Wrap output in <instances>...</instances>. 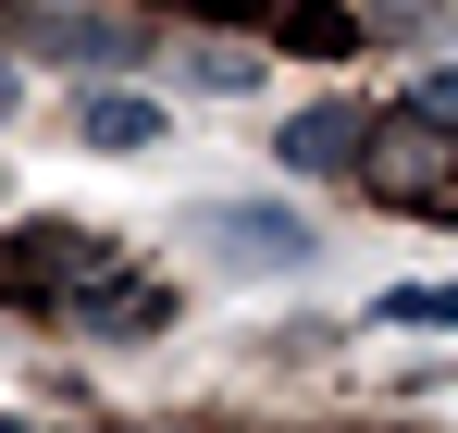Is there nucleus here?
I'll return each instance as SVG.
<instances>
[{
  "label": "nucleus",
  "instance_id": "nucleus-2",
  "mask_svg": "<svg viewBox=\"0 0 458 433\" xmlns=\"http://www.w3.org/2000/svg\"><path fill=\"white\" fill-rule=\"evenodd\" d=\"M99 273H112L99 235H75V223H25L13 260H0V297H87Z\"/></svg>",
  "mask_w": 458,
  "mask_h": 433
},
{
  "label": "nucleus",
  "instance_id": "nucleus-11",
  "mask_svg": "<svg viewBox=\"0 0 458 433\" xmlns=\"http://www.w3.org/2000/svg\"><path fill=\"white\" fill-rule=\"evenodd\" d=\"M13 99H25V74H13V63H0V112H13Z\"/></svg>",
  "mask_w": 458,
  "mask_h": 433
},
{
  "label": "nucleus",
  "instance_id": "nucleus-9",
  "mask_svg": "<svg viewBox=\"0 0 458 433\" xmlns=\"http://www.w3.org/2000/svg\"><path fill=\"white\" fill-rule=\"evenodd\" d=\"M421 112H434V124H458V74H421Z\"/></svg>",
  "mask_w": 458,
  "mask_h": 433
},
{
  "label": "nucleus",
  "instance_id": "nucleus-6",
  "mask_svg": "<svg viewBox=\"0 0 458 433\" xmlns=\"http://www.w3.org/2000/svg\"><path fill=\"white\" fill-rule=\"evenodd\" d=\"M75 322H87V335H137V322H161V297H149V285H87Z\"/></svg>",
  "mask_w": 458,
  "mask_h": 433
},
{
  "label": "nucleus",
  "instance_id": "nucleus-3",
  "mask_svg": "<svg viewBox=\"0 0 458 433\" xmlns=\"http://www.w3.org/2000/svg\"><path fill=\"white\" fill-rule=\"evenodd\" d=\"M199 235L224 248L235 273H298V260H310V223L273 211V199H211V211H199Z\"/></svg>",
  "mask_w": 458,
  "mask_h": 433
},
{
  "label": "nucleus",
  "instance_id": "nucleus-4",
  "mask_svg": "<svg viewBox=\"0 0 458 433\" xmlns=\"http://www.w3.org/2000/svg\"><path fill=\"white\" fill-rule=\"evenodd\" d=\"M360 149H372V124H360L347 99H322V112H298V124H285V174H347Z\"/></svg>",
  "mask_w": 458,
  "mask_h": 433
},
{
  "label": "nucleus",
  "instance_id": "nucleus-10",
  "mask_svg": "<svg viewBox=\"0 0 458 433\" xmlns=\"http://www.w3.org/2000/svg\"><path fill=\"white\" fill-rule=\"evenodd\" d=\"M186 13H273V0H186Z\"/></svg>",
  "mask_w": 458,
  "mask_h": 433
},
{
  "label": "nucleus",
  "instance_id": "nucleus-5",
  "mask_svg": "<svg viewBox=\"0 0 458 433\" xmlns=\"http://www.w3.org/2000/svg\"><path fill=\"white\" fill-rule=\"evenodd\" d=\"M87 149H112V161L161 149V99H87Z\"/></svg>",
  "mask_w": 458,
  "mask_h": 433
},
{
  "label": "nucleus",
  "instance_id": "nucleus-1",
  "mask_svg": "<svg viewBox=\"0 0 458 433\" xmlns=\"http://www.w3.org/2000/svg\"><path fill=\"white\" fill-rule=\"evenodd\" d=\"M372 186L396 211H446L458 223V137H434V112H421V124H384L372 137Z\"/></svg>",
  "mask_w": 458,
  "mask_h": 433
},
{
  "label": "nucleus",
  "instance_id": "nucleus-7",
  "mask_svg": "<svg viewBox=\"0 0 458 433\" xmlns=\"http://www.w3.org/2000/svg\"><path fill=\"white\" fill-rule=\"evenodd\" d=\"M273 25L298 38L310 63H335V50H360V38H347V13H322V0H273Z\"/></svg>",
  "mask_w": 458,
  "mask_h": 433
},
{
  "label": "nucleus",
  "instance_id": "nucleus-12",
  "mask_svg": "<svg viewBox=\"0 0 458 433\" xmlns=\"http://www.w3.org/2000/svg\"><path fill=\"white\" fill-rule=\"evenodd\" d=\"M0 433H25V421H0Z\"/></svg>",
  "mask_w": 458,
  "mask_h": 433
},
{
  "label": "nucleus",
  "instance_id": "nucleus-8",
  "mask_svg": "<svg viewBox=\"0 0 458 433\" xmlns=\"http://www.w3.org/2000/svg\"><path fill=\"white\" fill-rule=\"evenodd\" d=\"M384 322H458V285H396V297H384Z\"/></svg>",
  "mask_w": 458,
  "mask_h": 433
}]
</instances>
